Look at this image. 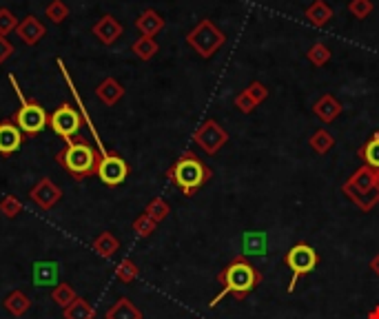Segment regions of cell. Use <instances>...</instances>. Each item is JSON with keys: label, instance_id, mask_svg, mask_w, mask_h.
I'll list each match as a JSON object with an SVG mask.
<instances>
[{"label": "cell", "instance_id": "603a6c76", "mask_svg": "<svg viewBox=\"0 0 379 319\" xmlns=\"http://www.w3.org/2000/svg\"><path fill=\"white\" fill-rule=\"evenodd\" d=\"M109 319H142V315L129 299H120L114 309L109 311Z\"/></svg>", "mask_w": 379, "mask_h": 319}, {"label": "cell", "instance_id": "8fae6325", "mask_svg": "<svg viewBox=\"0 0 379 319\" xmlns=\"http://www.w3.org/2000/svg\"><path fill=\"white\" fill-rule=\"evenodd\" d=\"M268 255V233L266 231H244L242 233V257H266Z\"/></svg>", "mask_w": 379, "mask_h": 319}, {"label": "cell", "instance_id": "e575fe53", "mask_svg": "<svg viewBox=\"0 0 379 319\" xmlns=\"http://www.w3.org/2000/svg\"><path fill=\"white\" fill-rule=\"evenodd\" d=\"M11 52H14V47H11V45L7 42L5 36H0V65H3L5 60L11 56Z\"/></svg>", "mask_w": 379, "mask_h": 319}, {"label": "cell", "instance_id": "7c38bea8", "mask_svg": "<svg viewBox=\"0 0 379 319\" xmlns=\"http://www.w3.org/2000/svg\"><path fill=\"white\" fill-rule=\"evenodd\" d=\"M91 31H93V36L102 45H114L122 36V31H125V27H122L118 18H114L111 14H107V16H102L100 20L93 24Z\"/></svg>", "mask_w": 379, "mask_h": 319}, {"label": "cell", "instance_id": "ba28073f", "mask_svg": "<svg viewBox=\"0 0 379 319\" xmlns=\"http://www.w3.org/2000/svg\"><path fill=\"white\" fill-rule=\"evenodd\" d=\"M193 142L198 144L204 153L215 155L229 142V133H226V129L222 125H219V122L209 118V120H204L198 129H195Z\"/></svg>", "mask_w": 379, "mask_h": 319}, {"label": "cell", "instance_id": "cb8c5ba5", "mask_svg": "<svg viewBox=\"0 0 379 319\" xmlns=\"http://www.w3.org/2000/svg\"><path fill=\"white\" fill-rule=\"evenodd\" d=\"M133 54H136L140 60H151L155 54H157V42L153 40V38H146V36H140V38L133 42Z\"/></svg>", "mask_w": 379, "mask_h": 319}, {"label": "cell", "instance_id": "4316f807", "mask_svg": "<svg viewBox=\"0 0 379 319\" xmlns=\"http://www.w3.org/2000/svg\"><path fill=\"white\" fill-rule=\"evenodd\" d=\"M45 16L52 20V22L60 24V22H63L69 16V7L63 3V0H52V5L45 9Z\"/></svg>", "mask_w": 379, "mask_h": 319}, {"label": "cell", "instance_id": "f1b7e54d", "mask_svg": "<svg viewBox=\"0 0 379 319\" xmlns=\"http://www.w3.org/2000/svg\"><path fill=\"white\" fill-rule=\"evenodd\" d=\"M244 91H247V93L251 95V100H253L255 104H258V107H260V104L266 100V98H268V89H266V84H262V82H258V80L251 82L249 87L244 89Z\"/></svg>", "mask_w": 379, "mask_h": 319}, {"label": "cell", "instance_id": "8992f818", "mask_svg": "<svg viewBox=\"0 0 379 319\" xmlns=\"http://www.w3.org/2000/svg\"><path fill=\"white\" fill-rule=\"evenodd\" d=\"M284 264L291 268V284L288 293H295L297 281L304 275H311L317 264H320V255L315 253V249L307 242H297L295 247H291V251L284 255Z\"/></svg>", "mask_w": 379, "mask_h": 319}, {"label": "cell", "instance_id": "7402d4cb", "mask_svg": "<svg viewBox=\"0 0 379 319\" xmlns=\"http://www.w3.org/2000/svg\"><path fill=\"white\" fill-rule=\"evenodd\" d=\"M309 144L317 155H326L335 146V138H333V133H328L326 129H317L311 136Z\"/></svg>", "mask_w": 379, "mask_h": 319}, {"label": "cell", "instance_id": "d6a6232c", "mask_svg": "<svg viewBox=\"0 0 379 319\" xmlns=\"http://www.w3.org/2000/svg\"><path fill=\"white\" fill-rule=\"evenodd\" d=\"M233 102H235V109H238V111H242V114H253L255 109H258V104L251 100V95L247 91L238 93Z\"/></svg>", "mask_w": 379, "mask_h": 319}, {"label": "cell", "instance_id": "d4e9b609", "mask_svg": "<svg viewBox=\"0 0 379 319\" xmlns=\"http://www.w3.org/2000/svg\"><path fill=\"white\" fill-rule=\"evenodd\" d=\"M331 49H328V45L324 42H315L309 47V52H307V58H309V63L315 65V67H324L328 60H331Z\"/></svg>", "mask_w": 379, "mask_h": 319}, {"label": "cell", "instance_id": "ac0fdd59", "mask_svg": "<svg viewBox=\"0 0 379 319\" xmlns=\"http://www.w3.org/2000/svg\"><path fill=\"white\" fill-rule=\"evenodd\" d=\"M31 198L38 202L40 206H45V208H49L52 204H56L58 200H60V189L56 187V184L52 182V180H42L38 187H36L33 191H31Z\"/></svg>", "mask_w": 379, "mask_h": 319}, {"label": "cell", "instance_id": "277c9868", "mask_svg": "<svg viewBox=\"0 0 379 319\" xmlns=\"http://www.w3.org/2000/svg\"><path fill=\"white\" fill-rule=\"evenodd\" d=\"M341 193L362 208V213H371L373 206L379 202V193H377V171L362 164L355 173L348 178V182L341 187Z\"/></svg>", "mask_w": 379, "mask_h": 319}, {"label": "cell", "instance_id": "52a82bcc", "mask_svg": "<svg viewBox=\"0 0 379 319\" xmlns=\"http://www.w3.org/2000/svg\"><path fill=\"white\" fill-rule=\"evenodd\" d=\"M16 93L20 95L18 87H16ZM14 122H16L22 133H27V136H38V133L49 125V114L38 102H27L20 95V109L16 111Z\"/></svg>", "mask_w": 379, "mask_h": 319}, {"label": "cell", "instance_id": "836d02e7", "mask_svg": "<svg viewBox=\"0 0 379 319\" xmlns=\"http://www.w3.org/2000/svg\"><path fill=\"white\" fill-rule=\"evenodd\" d=\"M118 275L125 279V281H131V279H136L138 277V268L133 266V262H129V260H125L120 264V268H118Z\"/></svg>", "mask_w": 379, "mask_h": 319}, {"label": "cell", "instance_id": "f546056e", "mask_svg": "<svg viewBox=\"0 0 379 319\" xmlns=\"http://www.w3.org/2000/svg\"><path fill=\"white\" fill-rule=\"evenodd\" d=\"M155 219H151L149 215H140L138 219H136V222H133V228H136L138 231V235H142V238H149L151 235V233L155 231Z\"/></svg>", "mask_w": 379, "mask_h": 319}, {"label": "cell", "instance_id": "ffe728a7", "mask_svg": "<svg viewBox=\"0 0 379 319\" xmlns=\"http://www.w3.org/2000/svg\"><path fill=\"white\" fill-rule=\"evenodd\" d=\"M98 98L105 102V104H116L122 95H125V89H122V84L114 78H107L105 82L98 84V89H95Z\"/></svg>", "mask_w": 379, "mask_h": 319}, {"label": "cell", "instance_id": "1f68e13d", "mask_svg": "<svg viewBox=\"0 0 379 319\" xmlns=\"http://www.w3.org/2000/svg\"><path fill=\"white\" fill-rule=\"evenodd\" d=\"M95 249H98V253H100V255L111 257L116 253V249H118V242L111 235H102L100 240L95 242Z\"/></svg>", "mask_w": 379, "mask_h": 319}, {"label": "cell", "instance_id": "83f0119b", "mask_svg": "<svg viewBox=\"0 0 379 319\" xmlns=\"http://www.w3.org/2000/svg\"><path fill=\"white\" fill-rule=\"evenodd\" d=\"M169 211H171V208H169V204L162 200V198H155V200H151L149 202V206H146V215H149L151 219H155V222H160V219H164L167 215H169Z\"/></svg>", "mask_w": 379, "mask_h": 319}, {"label": "cell", "instance_id": "d590c367", "mask_svg": "<svg viewBox=\"0 0 379 319\" xmlns=\"http://www.w3.org/2000/svg\"><path fill=\"white\" fill-rule=\"evenodd\" d=\"M3 211H5L7 215H16V213L20 211V204H18L14 198H7V200L3 202Z\"/></svg>", "mask_w": 379, "mask_h": 319}, {"label": "cell", "instance_id": "4dcf8cb0", "mask_svg": "<svg viewBox=\"0 0 379 319\" xmlns=\"http://www.w3.org/2000/svg\"><path fill=\"white\" fill-rule=\"evenodd\" d=\"M18 27V22H16V16L11 14L9 9H0V36H5L9 31H14Z\"/></svg>", "mask_w": 379, "mask_h": 319}, {"label": "cell", "instance_id": "8d00e7d4", "mask_svg": "<svg viewBox=\"0 0 379 319\" xmlns=\"http://www.w3.org/2000/svg\"><path fill=\"white\" fill-rule=\"evenodd\" d=\"M371 271H373L375 275H379V253L371 260Z\"/></svg>", "mask_w": 379, "mask_h": 319}, {"label": "cell", "instance_id": "7a4b0ae2", "mask_svg": "<svg viewBox=\"0 0 379 319\" xmlns=\"http://www.w3.org/2000/svg\"><path fill=\"white\" fill-rule=\"evenodd\" d=\"M167 176L182 193L187 195V198H191V195H195V191L202 189L204 184L213 178V171L206 166L193 151H187L173 166L169 169Z\"/></svg>", "mask_w": 379, "mask_h": 319}, {"label": "cell", "instance_id": "3957f363", "mask_svg": "<svg viewBox=\"0 0 379 319\" xmlns=\"http://www.w3.org/2000/svg\"><path fill=\"white\" fill-rule=\"evenodd\" d=\"M100 153H98L87 140H67V146L58 153V162L71 178L82 180L91 173H95L98 162H100Z\"/></svg>", "mask_w": 379, "mask_h": 319}, {"label": "cell", "instance_id": "74e56055", "mask_svg": "<svg viewBox=\"0 0 379 319\" xmlns=\"http://www.w3.org/2000/svg\"><path fill=\"white\" fill-rule=\"evenodd\" d=\"M366 319H379V304L373 306V309L369 311V315H366Z\"/></svg>", "mask_w": 379, "mask_h": 319}, {"label": "cell", "instance_id": "4fadbf2b", "mask_svg": "<svg viewBox=\"0 0 379 319\" xmlns=\"http://www.w3.org/2000/svg\"><path fill=\"white\" fill-rule=\"evenodd\" d=\"M22 146V131L18 129L16 122L5 120L0 122V153L11 155Z\"/></svg>", "mask_w": 379, "mask_h": 319}, {"label": "cell", "instance_id": "d6986e66", "mask_svg": "<svg viewBox=\"0 0 379 319\" xmlns=\"http://www.w3.org/2000/svg\"><path fill=\"white\" fill-rule=\"evenodd\" d=\"M357 155H359V160H364L366 166L379 171V131H375L373 136L359 146Z\"/></svg>", "mask_w": 379, "mask_h": 319}, {"label": "cell", "instance_id": "f35d334b", "mask_svg": "<svg viewBox=\"0 0 379 319\" xmlns=\"http://www.w3.org/2000/svg\"><path fill=\"white\" fill-rule=\"evenodd\" d=\"M377 193H379V171H377Z\"/></svg>", "mask_w": 379, "mask_h": 319}, {"label": "cell", "instance_id": "5bb4252c", "mask_svg": "<svg viewBox=\"0 0 379 319\" xmlns=\"http://www.w3.org/2000/svg\"><path fill=\"white\" fill-rule=\"evenodd\" d=\"M341 102L337 100L335 95H331V93H324L320 100H317L315 104H313V114L320 118V122H324V125H331L333 120H337V116L341 114Z\"/></svg>", "mask_w": 379, "mask_h": 319}, {"label": "cell", "instance_id": "6da1fadb", "mask_svg": "<svg viewBox=\"0 0 379 319\" xmlns=\"http://www.w3.org/2000/svg\"><path fill=\"white\" fill-rule=\"evenodd\" d=\"M217 281L222 284V290L213 297V302H209L211 309H215L226 295H233L238 302H244L249 293L262 281V273L251 262H247V257L240 255L229 266H224V271L217 275Z\"/></svg>", "mask_w": 379, "mask_h": 319}, {"label": "cell", "instance_id": "5b68a950", "mask_svg": "<svg viewBox=\"0 0 379 319\" xmlns=\"http://www.w3.org/2000/svg\"><path fill=\"white\" fill-rule=\"evenodd\" d=\"M187 42L189 47L193 49L195 54H198L200 58L204 60H209L213 58L217 52H219V47H224L226 42V36L224 31L215 27V22L211 18H202L195 27L187 33Z\"/></svg>", "mask_w": 379, "mask_h": 319}, {"label": "cell", "instance_id": "9c48e42d", "mask_svg": "<svg viewBox=\"0 0 379 319\" xmlns=\"http://www.w3.org/2000/svg\"><path fill=\"white\" fill-rule=\"evenodd\" d=\"M95 176L100 178V182H105L107 187H118V184H122L127 180L129 164L116 153H105L100 157V162H98Z\"/></svg>", "mask_w": 379, "mask_h": 319}, {"label": "cell", "instance_id": "9a60e30c", "mask_svg": "<svg viewBox=\"0 0 379 319\" xmlns=\"http://www.w3.org/2000/svg\"><path fill=\"white\" fill-rule=\"evenodd\" d=\"M136 29L142 36H146V38H153V36H157L164 29V18L155 9H146L136 18Z\"/></svg>", "mask_w": 379, "mask_h": 319}, {"label": "cell", "instance_id": "44dd1931", "mask_svg": "<svg viewBox=\"0 0 379 319\" xmlns=\"http://www.w3.org/2000/svg\"><path fill=\"white\" fill-rule=\"evenodd\" d=\"M58 279V264L54 262H42L33 266V281L38 286H52Z\"/></svg>", "mask_w": 379, "mask_h": 319}, {"label": "cell", "instance_id": "e0dca14e", "mask_svg": "<svg viewBox=\"0 0 379 319\" xmlns=\"http://www.w3.org/2000/svg\"><path fill=\"white\" fill-rule=\"evenodd\" d=\"M307 20L313 24V27H326L328 22L333 20V7L326 3V0H313V3L304 11Z\"/></svg>", "mask_w": 379, "mask_h": 319}, {"label": "cell", "instance_id": "2e32d148", "mask_svg": "<svg viewBox=\"0 0 379 319\" xmlns=\"http://www.w3.org/2000/svg\"><path fill=\"white\" fill-rule=\"evenodd\" d=\"M16 33L20 36V40H22V42L36 45V42H40V40H42V36L47 33V29H45V24H42L38 18H36V16H27L22 22H18Z\"/></svg>", "mask_w": 379, "mask_h": 319}, {"label": "cell", "instance_id": "484cf974", "mask_svg": "<svg viewBox=\"0 0 379 319\" xmlns=\"http://www.w3.org/2000/svg\"><path fill=\"white\" fill-rule=\"evenodd\" d=\"M373 0H350L348 3V11H350V16L353 18H357V20H364V18H369L373 14Z\"/></svg>", "mask_w": 379, "mask_h": 319}, {"label": "cell", "instance_id": "30bf717a", "mask_svg": "<svg viewBox=\"0 0 379 319\" xmlns=\"http://www.w3.org/2000/svg\"><path fill=\"white\" fill-rule=\"evenodd\" d=\"M49 125H52V129L58 133V136H63L65 140H71L82 129V118L71 104H60L52 114V118H49Z\"/></svg>", "mask_w": 379, "mask_h": 319}]
</instances>
